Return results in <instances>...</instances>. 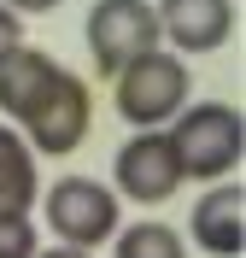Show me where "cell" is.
Masks as SVG:
<instances>
[{
    "label": "cell",
    "mask_w": 246,
    "mask_h": 258,
    "mask_svg": "<svg viewBox=\"0 0 246 258\" xmlns=\"http://www.w3.org/2000/svg\"><path fill=\"white\" fill-rule=\"evenodd\" d=\"M35 252H41L35 217H0V258H35Z\"/></svg>",
    "instance_id": "obj_12"
},
{
    "label": "cell",
    "mask_w": 246,
    "mask_h": 258,
    "mask_svg": "<svg viewBox=\"0 0 246 258\" xmlns=\"http://www.w3.org/2000/svg\"><path fill=\"white\" fill-rule=\"evenodd\" d=\"M188 235L211 258H240L246 252V194L240 182H211L188 211Z\"/></svg>",
    "instance_id": "obj_8"
},
{
    "label": "cell",
    "mask_w": 246,
    "mask_h": 258,
    "mask_svg": "<svg viewBox=\"0 0 246 258\" xmlns=\"http://www.w3.org/2000/svg\"><path fill=\"white\" fill-rule=\"evenodd\" d=\"M194 94V77H188V59H176L170 47L141 53L135 64H123L112 77V100L117 117L129 129H170V117L188 106Z\"/></svg>",
    "instance_id": "obj_2"
},
{
    "label": "cell",
    "mask_w": 246,
    "mask_h": 258,
    "mask_svg": "<svg viewBox=\"0 0 246 258\" xmlns=\"http://www.w3.org/2000/svg\"><path fill=\"white\" fill-rule=\"evenodd\" d=\"M12 47H24V18L18 12H6V6H0V59H6V53Z\"/></svg>",
    "instance_id": "obj_13"
},
{
    "label": "cell",
    "mask_w": 246,
    "mask_h": 258,
    "mask_svg": "<svg viewBox=\"0 0 246 258\" xmlns=\"http://www.w3.org/2000/svg\"><path fill=\"white\" fill-rule=\"evenodd\" d=\"M88 123H94V94H88V77L65 71L59 64V77L47 82V94L35 100V112L18 123V135L30 141L35 159H65L88 141Z\"/></svg>",
    "instance_id": "obj_4"
},
{
    "label": "cell",
    "mask_w": 246,
    "mask_h": 258,
    "mask_svg": "<svg viewBox=\"0 0 246 258\" xmlns=\"http://www.w3.org/2000/svg\"><path fill=\"white\" fill-rule=\"evenodd\" d=\"M35 258H94V252H76V246H41Z\"/></svg>",
    "instance_id": "obj_15"
},
{
    "label": "cell",
    "mask_w": 246,
    "mask_h": 258,
    "mask_svg": "<svg viewBox=\"0 0 246 258\" xmlns=\"http://www.w3.org/2000/svg\"><path fill=\"white\" fill-rule=\"evenodd\" d=\"M176 188H182V164L170 129H135L112 159V194L135 200V206H164Z\"/></svg>",
    "instance_id": "obj_6"
},
{
    "label": "cell",
    "mask_w": 246,
    "mask_h": 258,
    "mask_svg": "<svg viewBox=\"0 0 246 258\" xmlns=\"http://www.w3.org/2000/svg\"><path fill=\"white\" fill-rule=\"evenodd\" d=\"M6 12H18V18H41V12H59L65 0H0Z\"/></svg>",
    "instance_id": "obj_14"
},
{
    "label": "cell",
    "mask_w": 246,
    "mask_h": 258,
    "mask_svg": "<svg viewBox=\"0 0 246 258\" xmlns=\"http://www.w3.org/2000/svg\"><path fill=\"white\" fill-rule=\"evenodd\" d=\"M59 77V59H53L47 47H12L6 59H0V117L6 123H24V117L35 112V100L47 94V82Z\"/></svg>",
    "instance_id": "obj_9"
},
{
    "label": "cell",
    "mask_w": 246,
    "mask_h": 258,
    "mask_svg": "<svg viewBox=\"0 0 246 258\" xmlns=\"http://www.w3.org/2000/svg\"><path fill=\"white\" fill-rule=\"evenodd\" d=\"M158 41H170L176 59L217 53L234 35V0H152Z\"/></svg>",
    "instance_id": "obj_7"
},
{
    "label": "cell",
    "mask_w": 246,
    "mask_h": 258,
    "mask_svg": "<svg viewBox=\"0 0 246 258\" xmlns=\"http://www.w3.org/2000/svg\"><path fill=\"white\" fill-rule=\"evenodd\" d=\"M35 200H41L35 153L12 123H0V217H35Z\"/></svg>",
    "instance_id": "obj_10"
},
{
    "label": "cell",
    "mask_w": 246,
    "mask_h": 258,
    "mask_svg": "<svg viewBox=\"0 0 246 258\" xmlns=\"http://www.w3.org/2000/svg\"><path fill=\"white\" fill-rule=\"evenodd\" d=\"M82 41H88V59H94V77H106V82L123 64H135L141 53L164 47L152 0H94V12L82 24Z\"/></svg>",
    "instance_id": "obj_5"
},
{
    "label": "cell",
    "mask_w": 246,
    "mask_h": 258,
    "mask_svg": "<svg viewBox=\"0 0 246 258\" xmlns=\"http://www.w3.org/2000/svg\"><path fill=\"white\" fill-rule=\"evenodd\" d=\"M170 141H176L182 182H229L246 153V117L229 100H188L170 117Z\"/></svg>",
    "instance_id": "obj_1"
},
{
    "label": "cell",
    "mask_w": 246,
    "mask_h": 258,
    "mask_svg": "<svg viewBox=\"0 0 246 258\" xmlns=\"http://www.w3.org/2000/svg\"><path fill=\"white\" fill-rule=\"evenodd\" d=\"M41 217L59 235V246H76V252H100L123 229V200H117L106 182L94 176H59L41 188Z\"/></svg>",
    "instance_id": "obj_3"
},
{
    "label": "cell",
    "mask_w": 246,
    "mask_h": 258,
    "mask_svg": "<svg viewBox=\"0 0 246 258\" xmlns=\"http://www.w3.org/2000/svg\"><path fill=\"white\" fill-rule=\"evenodd\" d=\"M112 258H188V241H182V229L147 217V223H129L112 235Z\"/></svg>",
    "instance_id": "obj_11"
}]
</instances>
